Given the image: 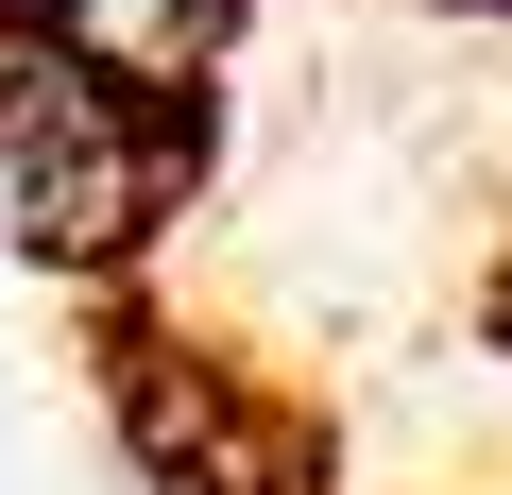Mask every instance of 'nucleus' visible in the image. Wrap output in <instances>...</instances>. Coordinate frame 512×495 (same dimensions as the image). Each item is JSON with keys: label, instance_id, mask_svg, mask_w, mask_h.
I'll use <instances>...</instances> for the list:
<instances>
[{"label": "nucleus", "instance_id": "1", "mask_svg": "<svg viewBox=\"0 0 512 495\" xmlns=\"http://www.w3.org/2000/svg\"><path fill=\"white\" fill-rule=\"evenodd\" d=\"M222 86H103L52 52H0V222L52 274H120L137 239L205 188Z\"/></svg>", "mask_w": 512, "mask_h": 495}, {"label": "nucleus", "instance_id": "2", "mask_svg": "<svg viewBox=\"0 0 512 495\" xmlns=\"http://www.w3.org/2000/svg\"><path fill=\"white\" fill-rule=\"evenodd\" d=\"M256 0H0V52H52L103 86H222Z\"/></svg>", "mask_w": 512, "mask_h": 495}]
</instances>
